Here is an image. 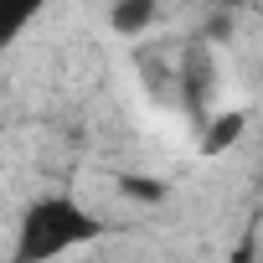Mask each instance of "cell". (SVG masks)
Here are the masks:
<instances>
[{
  "label": "cell",
  "mask_w": 263,
  "mask_h": 263,
  "mask_svg": "<svg viewBox=\"0 0 263 263\" xmlns=\"http://www.w3.org/2000/svg\"><path fill=\"white\" fill-rule=\"evenodd\" d=\"M103 237V222L72 196V191H47L36 201H26V212L16 217V237H11V258L16 263H47L62 253H78L88 242Z\"/></svg>",
  "instance_id": "1"
},
{
  "label": "cell",
  "mask_w": 263,
  "mask_h": 263,
  "mask_svg": "<svg viewBox=\"0 0 263 263\" xmlns=\"http://www.w3.org/2000/svg\"><path fill=\"white\" fill-rule=\"evenodd\" d=\"M176 83H181V103L191 114H206V98L217 93V57L206 47H191L176 67Z\"/></svg>",
  "instance_id": "2"
},
{
  "label": "cell",
  "mask_w": 263,
  "mask_h": 263,
  "mask_svg": "<svg viewBox=\"0 0 263 263\" xmlns=\"http://www.w3.org/2000/svg\"><path fill=\"white\" fill-rule=\"evenodd\" d=\"M52 0H0V57H6L42 16H47Z\"/></svg>",
  "instance_id": "3"
},
{
  "label": "cell",
  "mask_w": 263,
  "mask_h": 263,
  "mask_svg": "<svg viewBox=\"0 0 263 263\" xmlns=\"http://www.w3.org/2000/svg\"><path fill=\"white\" fill-rule=\"evenodd\" d=\"M248 135V108H222L212 119H201V155H222Z\"/></svg>",
  "instance_id": "4"
},
{
  "label": "cell",
  "mask_w": 263,
  "mask_h": 263,
  "mask_svg": "<svg viewBox=\"0 0 263 263\" xmlns=\"http://www.w3.org/2000/svg\"><path fill=\"white\" fill-rule=\"evenodd\" d=\"M160 16V0H114L108 6V31L114 36H145Z\"/></svg>",
  "instance_id": "5"
},
{
  "label": "cell",
  "mask_w": 263,
  "mask_h": 263,
  "mask_svg": "<svg viewBox=\"0 0 263 263\" xmlns=\"http://www.w3.org/2000/svg\"><path fill=\"white\" fill-rule=\"evenodd\" d=\"M119 191L140 196V201H165V181H155V176H124V181H119Z\"/></svg>",
  "instance_id": "6"
}]
</instances>
